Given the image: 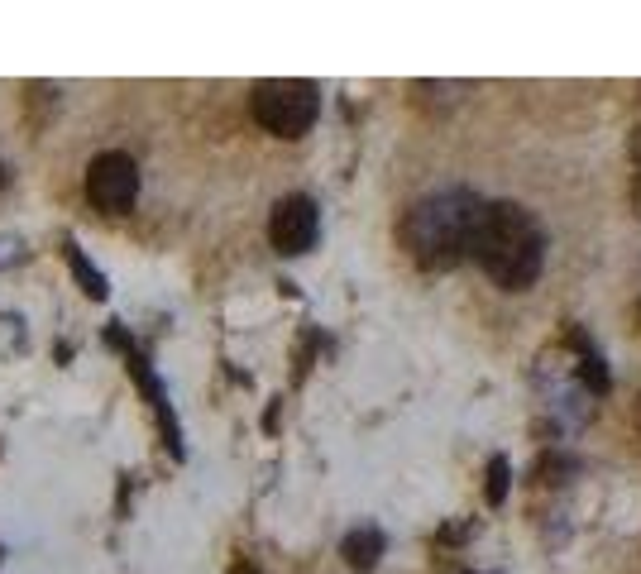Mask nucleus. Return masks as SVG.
<instances>
[{"label":"nucleus","mask_w":641,"mask_h":574,"mask_svg":"<svg viewBox=\"0 0 641 574\" xmlns=\"http://www.w3.org/2000/svg\"><path fill=\"white\" fill-rule=\"evenodd\" d=\"M469 259L484 268L498 287L527 292L541 278V264H546V235H541V225H536L527 206L488 201L484 216H479V230H474Z\"/></svg>","instance_id":"obj_1"},{"label":"nucleus","mask_w":641,"mask_h":574,"mask_svg":"<svg viewBox=\"0 0 641 574\" xmlns=\"http://www.w3.org/2000/svg\"><path fill=\"white\" fill-rule=\"evenodd\" d=\"M488 201H479L465 187H445V192H431L421 197L407 221H402V244L407 254L417 259L421 268L431 273H445L460 259H469L474 249V230H479V216H484Z\"/></svg>","instance_id":"obj_2"},{"label":"nucleus","mask_w":641,"mask_h":574,"mask_svg":"<svg viewBox=\"0 0 641 574\" xmlns=\"http://www.w3.org/2000/svg\"><path fill=\"white\" fill-rule=\"evenodd\" d=\"M254 120L278 139H302L321 115V96L311 82H259L254 87Z\"/></svg>","instance_id":"obj_3"},{"label":"nucleus","mask_w":641,"mask_h":574,"mask_svg":"<svg viewBox=\"0 0 641 574\" xmlns=\"http://www.w3.org/2000/svg\"><path fill=\"white\" fill-rule=\"evenodd\" d=\"M87 197L106 211V216H120V211H130L134 197H139V168H134L130 154H101L91 158L87 168Z\"/></svg>","instance_id":"obj_4"},{"label":"nucleus","mask_w":641,"mask_h":574,"mask_svg":"<svg viewBox=\"0 0 641 574\" xmlns=\"http://www.w3.org/2000/svg\"><path fill=\"white\" fill-rule=\"evenodd\" d=\"M316 230H321V216L311 197H283L268 216V240L278 254H307L316 244Z\"/></svg>","instance_id":"obj_5"},{"label":"nucleus","mask_w":641,"mask_h":574,"mask_svg":"<svg viewBox=\"0 0 641 574\" xmlns=\"http://www.w3.org/2000/svg\"><path fill=\"white\" fill-rule=\"evenodd\" d=\"M340 551H345V560H350L354 570H374L378 555H383V531H378V527H359V531H350Z\"/></svg>","instance_id":"obj_6"},{"label":"nucleus","mask_w":641,"mask_h":574,"mask_svg":"<svg viewBox=\"0 0 641 574\" xmlns=\"http://www.w3.org/2000/svg\"><path fill=\"white\" fill-rule=\"evenodd\" d=\"M503 493H508V460L493 455V464H488V503H503Z\"/></svg>","instance_id":"obj_7"},{"label":"nucleus","mask_w":641,"mask_h":574,"mask_svg":"<svg viewBox=\"0 0 641 574\" xmlns=\"http://www.w3.org/2000/svg\"><path fill=\"white\" fill-rule=\"evenodd\" d=\"M632 168H637V177H632V206L641 211V125L632 130Z\"/></svg>","instance_id":"obj_8"},{"label":"nucleus","mask_w":641,"mask_h":574,"mask_svg":"<svg viewBox=\"0 0 641 574\" xmlns=\"http://www.w3.org/2000/svg\"><path fill=\"white\" fill-rule=\"evenodd\" d=\"M637 421H641V402H637Z\"/></svg>","instance_id":"obj_9"},{"label":"nucleus","mask_w":641,"mask_h":574,"mask_svg":"<svg viewBox=\"0 0 641 574\" xmlns=\"http://www.w3.org/2000/svg\"><path fill=\"white\" fill-rule=\"evenodd\" d=\"M637 321H641V307H637Z\"/></svg>","instance_id":"obj_10"}]
</instances>
